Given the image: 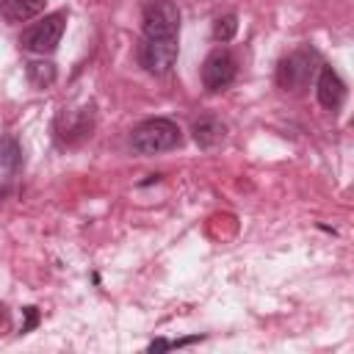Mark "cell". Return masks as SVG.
Segmentation results:
<instances>
[{
	"mask_svg": "<svg viewBox=\"0 0 354 354\" xmlns=\"http://www.w3.org/2000/svg\"><path fill=\"white\" fill-rule=\"evenodd\" d=\"M138 61L149 75H166L177 61V36L144 39L138 47Z\"/></svg>",
	"mask_w": 354,
	"mask_h": 354,
	"instance_id": "5",
	"label": "cell"
},
{
	"mask_svg": "<svg viewBox=\"0 0 354 354\" xmlns=\"http://www.w3.org/2000/svg\"><path fill=\"white\" fill-rule=\"evenodd\" d=\"M235 72H238V66H235L232 53L230 50H216L202 64V86L207 91H224L235 80Z\"/></svg>",
	"mask_w": 354,
	"mask_h": 354,
	"instance_id": "6",
	"label": "cell"
},
{
	"mask_svg": "<svg viewBox=\"0 0 354 354\" xmlns=\"http://www.w3.org/2000/svg\"><path fill=\"white\" fill-rule=\"evenodd\" d=\"M19 158H22V152H19L17 138H11V136L0 138V166H6V169H17V166H19Z\"/></svg>",
	"mask_w": 354,
	"mask_h": 354,
	"instance_id": "11",
	"label": "cell"
},
{
	"mask_svg": "<svg viewBox=\"0 0 354 354\" xmlns=\"http://www.w3.org/2000/svg\"><path fill=\"white\" fill-rule=\"evenodd\" d=\"M315 69H318V55L313 50H296V53H290L288 58L279 61V66H277V83L285 91H299L301 86L310 83V77L315 75Z\"/></svg>",
	"mask_w": 354,
	"mask_h": 354,
	"instance_id": "3",
	"label": "cell"
},
{
	"mask_svg": "<svg viewBox=\"0 0 354 354\" xmlns=\"http://www.w3.org/2000/svg\"><path fill=\"white\" fill-rule=\"evenodd\" d=\"M227 136V127L224 122H218L216 116H202L196 124H194V141L202 147V149H213L224 141Z\"/></svg>",
	"mask_w": 354,
	"mask_h": 354,
	"instance_id": "9",
	"label": "cell"
},
{
	"mask_svg": "<svg viewBox=\"0 0 354 354\" xmlns=\"http://www.w3.org/2000/svg\"><path fill=\"white\" fill-rule=\"evenodd\" d=\"M238 30V17L235 14H227V17H218L216 25H213V36L216 41H230Z\"/></svg>",
	"mask_w": 354,
	"mask_h": 354,
	"instance_id": "12",
	"label": "cell"
},
{
	"mask_svg": "<svg viewBox=\"0 0 354 354\" xmlns=\"http://www.w3.org/2000/svg\"><path fill=\"white\" fill-rule=\"evenodd\" d=\"M166 348H171V340H152L149 343V351H166Z\"/></svg>",
	"mask_w": 354,
	"mask_h": 354,
	"instance_id": "14",
	"label": "cell"
},
{
	"mask_svg": "<svg viewBox=\"0 0 354 354\" xmlns=\"http://www.w3.org/2000/svg\"><path fill=\"white\" fill-rule=\"evenodd\" d=\"M180 141H183L180 127L171 119H149V122L138 124L130 136L133 152H138V155H160V152L180 147Z\"/></svg>",
	"mask_w": 354,
	"mask_h": 354,
	"instance_id": "1",
	"label": "cell"
},
{
	"mask_svg": "<svg viewBox=\"0 0 354 354\" xmlns=\"http://www.w3.org/2000/svg\"><path fill=\"white\" fill-rule=\"evenodd\" d=\"M315 94H318V102L329 111H337L346 100V83L340 80V75L332 69V66H321V75H318V83H315Z\"/></svg>",
	"mask_w": 354,
	"mask_h": 354,
	"instance_id": "7",
	"label": "cell"
},
{
	"mask_svg": "<svg viewBox=\"0 0 354 354\" xmlns=\"http://www.w3.org/2000/svg\"><path fill=\"white\" fill-rule=\"evenodd\" d=\"M25 72L33 88H50L55 83V66L50 61H30Z\"/></svg>",
	"mask_w": 354,
	"mask_h": 354,
	"instance_id": "10",
	"label": "cell"
},
{
	"mask_svg": "<svg viewBox=\"0 0 354 354\" xmlns=\"http://www.w3.org/2000/svg\"><path fill=\"white\" fill-rule=\"evenodd\" d=\"M25 315H28V321H25L22 332H30V329L36 326V307H25Z\"/></svg>",
	"mask_w": 354,
	"mask_h": 354,
	"instance_id": "13",
	"label": "cell"
},
{
	"mask_svg": "<svg viewBox=\"0 0 354 354\" xmlns=\"http://www.w3.org/2000/svg\"><path fill=\"white\" fill-rule=\"evenodd\" d=\"M144 39H169L180 30V8L171 0H152L144 8Z\"/></svg>",
	"mask_w": 354,
	"mask_h": 354,
	"instance_id": "4",
	"label": "cell"
},
{
	"mask_svg": "<svg viewBox=\"0 0 354 354\" xmlns=\"http://www.w3.org/2000/svg\"><path fill=\"white\" fill-rule=\"evenodd\" d=\"M47 0H0V17L6 22H25L41 14Z\"/></svg>",
	"mask_w": 354,
	"mask_h": 354,
	"instance_id": "8",
	"label": "cell"
},
{
	"mask_svg": "<svg viewBox=\"0 0 354 354\" xmlns=\"http://www.w3.org/2000/svg\"><path fill=\"white\" fill-rule=\"evenodd\" d=\"M64 28H66V14L64 11H55V14H47L44 19L33 22L30 28L22 30L19 36V44L22 50L28 53H39V55H47L58 47L61 36H64Z\"/></svg>",
	"mask_w": 354,
	"mask_h": 354,
	"instance_id": "2",
	"label": "cell"
}]
</instances>
